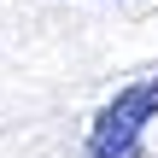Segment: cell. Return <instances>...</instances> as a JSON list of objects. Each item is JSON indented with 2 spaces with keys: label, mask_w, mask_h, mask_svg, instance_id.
Listing matches in <instances>:
<instances>
[{
  "label": "cell",
  "mask_w": 158,
  "mask_h": 158,
  "mask_svg": "<svg viewBox=\"0 0 158 158\" xmlns=\"http://www.w3.org/2000/svg\"><path fill=\"white\" fill-rule=\"evenodd\" d=\"M152 117H158V76H141V82L117 88V100H106L94 111L82 158H141V141H147Z\"/></svg>",
  "instance_id": "1"
}]
</instances>
